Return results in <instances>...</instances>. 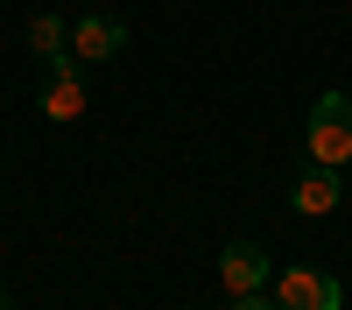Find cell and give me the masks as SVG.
<instances>
[{
	"instance_id": "cell-1",
	"label": "cell",
	"mask_w": 352,
	"mask_h": 310,
	"mask_svg": "<svg viewBox=\"0 0 352 310\" xmlns=\"http://www.w3.org/2000/svg\"><path fill=\"white\" fill-rule=\"evenodd\" d=\"M303 141H310V162L345 169V162H352V92H324V99H317Z\"/></svg>"
},
{
	"instance_id": "cell-2",
	"label": "cell",
	"mask_w": 352,
	"mask_h": 310,
	"mask_svg": "<svg viewBox=\"0 0 352 310\" xmlns=\"http://www.w3.org/2000/svg\"><path fill=\"white\" fill-rule=\"evenodd\" d=\"M338 296H345L338 275H324V268H289V275H275V303L282 310H345Z\"/></svg>"
},
{
	"instance_id": "cell-3",
	"label": "cell",
	"mask_w": 352,
	"mask_h": 310,
	"mask_svg": "<svg viewBox=\"0 0 352 310\" xmlns=\"http://www.w3.org/2000/svg\"><path fill=\"white\" fill-rule=\"evenodd\" d=\"M120 49H127V21H113V14L71 21V56H78V64H113Z\"/></svg>"
},
{
	"instance_id": "cell-4",
	"label": "cell",
	"mask_w": 352,
	"mask_h": 310,
	"mask_svg": "<svg viewBox=\"0 0 352 310\" xmlns=\"http://www.w3.org/2000/svg\"><path fill=\"white\" fill-rule=\"evenodd\" d=\"M338 197H345V184H338V169H331V162H310V169H296V184H289V205H296L303 219L338 212Z\"/></svg>"
},
{
	"instance_id": "cell-5",
	"label": "cell",
	"mask_w": 352,
	"mask_h": 310,
	"mask_svg": "<svg viewBox=\"0 0 352 310\" xmlns=\"http://www.w3.org/2000/svg\"><path fill=\"white\" fill-rule=\"evenodd\" d=\"M219 282H226L232 296H247V289H268L275 268H268V254H261L254 240H232V247L219 254Z\"/></svg>"
},
{
	"instance_id": "cell-6",
	"label": "cell",
	"mask_w": 352,
	"mask_h": 310,
	"mask_svg": "<svg viewBox=\"0 0 352 310\" xmlns=\"http://www.w3.org/2000/svg\"><path fill=\"white\" fill-rule=\"evenodd\" d=\"M43 113H50V120H78V113H85V85H78V71H71V49L50 64V85H43Z\"/></svg>"
},
{
	"instance_id": "cell-7",
	"label": "cell",
	"mask_w": 352,
	"mask_h": 310,
	"mask_svg": "<svg viewBox=\"0 0 352 310\" xmlns=\"http://www.w3.org/2000/svg\"><path fill=\"white\" fill-rule=\"evenodd\" d=\"M64 43H71L64 14H36V21H28V49H36V56H50V64H56V56H64Z\"/></svg>"
},
{
	"instance_id": "cell-8",
	"label": "cell",
	"mask_w": 352,
	"mask_h": 310,
	"mask_svg": "<svg viewBox=\"0 0 352 310\" xmlns=\"http://www.w3.org/2000/svg\"><path fill=\"white\" fill-rule=\"evenodd\" d=\"M226 310H282V303H275V296H261V289H247V296H232Z\"/></svg>"
},
{
	"instance_id": "cell-9",
	"label": "cell",
	"mask_w": 352,
	"mask_h": 310,
	"mask_svg": "<svg viewBox=\"0 0 352 310\" xmlns=\"http://www.w3.org/2000/svg\"><path fill=\"white\" fill-rule=\"evenodd\" d=\"M0 310H14V296H8V289H0Z\"/></svg>"
}]
</instances>
